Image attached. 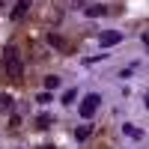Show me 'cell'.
<instances>
[{"label":"cell","instance_id":"7c38bea8","mask_svg":"<svg viewBox=\"0 0 149 149\" xmlns=\"http://www.w3.org/2000/svg\"><path fill=\"white\" fill-rule=\"evenodd\" d=\"M51 90H45V93H39V95H36V102H39V104H48V102H51Z\"/></svg>","mask_w":149,"mask_h":149},{"label":"cell","instance_id":"30bf717a","mask_svg":"<svg viewBox=\"0 0 149 149\" xmlns=\"http://www.w3.org/2000/svg\"><path fill=\"white\" fill-rule=\"evenodd\" d=\"M51 116H48V113H39V119H36V125H39V128H48V125H51Z\"/></svg>","mask_w":149,"mask_h":149},{"label":"cell","instance_id":"8fae6325","mask_svg":"<svg viewBox=\"0 0 149 149\" xmlns=\"http://www.w3.org/2000/svg\"><path fill=\"white\" fill-rule=\"evenodd\" d=\"M74 98H78V90H66V95L60 98V102H63V104H72Z\"/></svg>","mask_w":149,"mask_h":149},{"label":"cell","instance_id":"277c9868","mask_svg":"<svg viewBox=\"0 0 149 149\" xmlns=\"http://www.w3.org/2000/svg\"><path fill=\"white\" fill-rule=\"evenodd\" d=\"M30 3H33V0H18V3L12 6V21H21L24 15H27V9H30Z\"/></svg>","mask_w":149,"mask_h":149},{"label":"cell","instance_id":"7a4b0ae2","mask_svg":"<svg viewBox=\"0 0 149 149\" xmlns=\"http://www.w3.org/2000/svg\"><path fill=\"white\" fill-rule=\"evenodd\" d=\"M98 104H102V95H98V93H90V95L81 102V119H93L95 110H98Z\"/></svg>","mask_w":149,"mask_h":149},{"label":"cell","instance_id":"ba28073f","mask_svg":"<svg viewBox=\"0 0 149 149\" xmlns=\"http://www.w3.org/2000/svg\"><path fill=\"white\" fill-rule=\"evenodd\" d=\"M104 12H107L104 6H86V15H90V18H102Z\"/></svg>","mask_w":149,"mask_h":149},{"label":"cell","instance_id":"3957f363","mask_svg":"<svg viewBox=\"0 0 149 149\" xmlns=\"http://www.w3.org/2000/svg\"><path fill=\"white\" fill-rule=\"evenodd\" d=\"M122 42V33L119 30H104L102 36H98V45L102 48H110V45H119Z\"/></svg>","mask_w":149,"mask_h":149},{"label":"cell","instance_id":"6da1fadb","mask_svg":"<svg viewBox=\"0 0 149 149\" xmlns=\"http://www.w3.org/2000/svg\"><path fill=\"white\" fill-rule=\"evenodd\" d=\"M3 69H6V78L12 84H21V74H24V66H21V54L15 45H9L3 51Z\"/></svg>","mask_w":149,"mask_h":149},{"label":"cell","instance_id":"52a82bcc","mask_svg":"<svg viewBox=\"0 0 149 149\" xmlns=\"http://www.w3.org/2000/svg\"><path fill=\"white\" fill-rule=\"evenodd\" d=\"M122 131H125L128 137H134V140H140V137H143V131H140V128H134L131 122H125V128H122Z\"/></svg>","mask_w":149,"mask_h":149},{"label":"cell","instance_id":"4fadbf2b","mask_svg":"<svg viewBox=\"0 0 149 149\" xmlns=\"http://www.w3.org/2000/svg\"><path fill=\"white\" fill-rule=\"evenodd\" d=\"M0 110H12V98L9 95H0Z\"/></svg>","mask_w":149,"mask_h":149},{"label":"cell","instance_id":"9a60e30c","mask_svg":"<svg viewBox=\"0 0 149 149\" xmlns=\"http://www.w3.org/2000/svg\"><path fill=\"white\" fill-rule=\"evenodd\" d=\"M39 149H42V146H39ZM45 149H51V146H45Z\"/></svg>","mask_w":149,"mask_h":149},{"label":"cell","instance_id":"9c48e42d","mask_svg":"<svg viewBox=\"0 0 149 149\" xmlns=\"http://www.w3.org/2000/svg\"><path fill=\"white\" fill-rule=\"evenodd\" d=\"M57 86H60V78L57 74H48L45 78V90H57Z\"/></svg>","mask_w":149,"mask_h":149},{"label":"cell","instance_id":"5b68a950","mask_svg":"<svg viewBox=\"0 0 149 149\" xmlns=\"http://www.w3.org/2000/svg\"><path fill=\"white\" fill-rule=\"evenodd\" d=\"M45 39H48V45H54L57 51H69V42H66L63 36H60V33H48Z\"/></svg>","mask_w":149,"mask_h":149},{"label":"cell","instance_id":"5bb4252c","mask_svg":"<svg viewBox=\"0 0 149 149\" xmlns=\"http://www.w3.org/2000/svg\"><path fill=\"white\" fill-rule=\"evenodd\" d=\"M131 74H134V66H128V69H122V72H119V78H131Z\"/></svg>","mask_w":149,"mask_h":149},{"label":"cell","instance_id":"8992f818","mask_svg":"<svg viewBox=\"0 0 149 149\" xmlns=\"http://www.w3.org/2000/svg\"><path fill=\"white\" fill-rule=\"evenodd\" d=\"M90 131H93V125H78V128H74V137H78V140L84 143L86 137H90Z\"/></svg>","mask_w":149,"mask_h":149}]
</instances>
